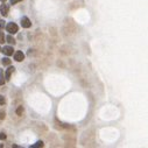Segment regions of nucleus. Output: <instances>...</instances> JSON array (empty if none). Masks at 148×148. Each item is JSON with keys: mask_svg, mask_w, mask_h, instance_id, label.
Masks as SVG:
<instances>
[{"mask_svg": "<svg viewBox=\"0 0 148 148\" xmlns=\"http://www.w3.org/2000/svg\"><path fill=\"white\" fill-rule=\"evenodd\" d=\"M6 31H7L10 34H15V33H18V31H19V27H18L16 23L10 22V23H7V26H6Z\"/></svg>", "mask_w": 148, "mask_h": 148, "instance_id": "1", "label": "nucleus"}, {"mask_svg": "<svg viewBox=\"0 0 148 148\" xmlns=\"http://www.w3.org/2000/svg\"><path fill=\"white\" fill-rule=\"evenodd\" d=\"M21 26L23 28H29L32 26V22H31V20H29L27 16H22L21 18Z\"/></svg>", "mask_w": 148, "mask_h": 148, "instance_id": "2", "label": "nucleus"}, {"mask_svg": "<svg viewBox=\"0 0 148 148\" xmlns=\"http://www.w3.org/2000/svg\"><path fill=\"white\" fill-rule=\"evenodd\" d=\"M14 60L16 62H21L25 60V54L22 51H15L14 53Z\"/></svg>", "mask_w": 148, "mask_h": 148, "instance_id": "3", "label": "nucleus"}, {"mask_svg": "<svg viewBox=\"0 0 148 148\" xmlns=\"http://www.w3.org/2000/svg\"><path fill=\"white\" fill-rule=\"evenodd\" d=\"M8 11H10V7H8V5H6V4H3L1 7H0V13H1L4 16H6V15L8 14Z\"/></svg>", "mask_w": 148, "mask_h": 148, "instance_id": "4", "label": "nucleus"}, {"mask_svg": "<svg viewBox=\"0 0 148 148\" xmlns=\"http://www.w3.org/2000/svg\"><path fill=\"white\" fill-rule=\"evenodd\" d=\"M1 51H3L5 55H7V56H10V55H13V47H10V46H7V47H4V48L1 49Z\"/></svg>", "mask_w": 148, "mask_h": 148, "instance_id": "5", "label": "nucleus"}, {"mask_svg": "<svg viewBox=\"0 0 148 148\" xmlns=\"http://www.w3.org/2000/svg\"><path fill=\"white\" fill-rule=\"evenodd\" d=\"M14 69H15L14 67H10V68L7 69V71H6V74H5V78H6V79H10V78H11V75H12V72L14 71Z\"/></svg>", "mask_w": 148, "mask_h": 148, "instance_id": "6", "label": "nucleus"}, {"mask_svg": "<svg viewBox=\"0 0 148 148\" xmlns=\"http://www.w3.org/2000/svg\"><path fill=\"white\" fill-rule=\"evenodd\" d=\"M5 40H7V42H8V43H10V44H13V46H14V44H15V40H14V39H13V38H12V36H11V35H8V36H7V38H6V36H5Z\"/></svg>", "mask_w": 148, "mask_h": 148, "instance_id": "7", "label": "nucleus"}, {"mask_svg": "<svg viewBox=\"0 0 148 148\" xmlns=\"http://www.w3.org/2000/svg\"><path fill=\"white\" fill-rule=\"evenodd\" d=\"M38 147H43V142L42 141H38V142H35L34 145L31 146V148H38Z\"/></svg>", "mask_w": 148, "mask_h": 148, "instance_id": "8", "label": "nucleus"}, {"mask_svg": "<svg viewBox=\"0 0 148 148\" xmlns=\"http://www.w3.org/2000/svg\"><path fill=\"white\" fill-rule=\"evenodd\" d=\"M3 64L4 65H10L11 64V60H10L8 57H4L3 58Z\"/></svg>", "mask_w": 148, "mask_h": 148, "instance_id": "9", "label": "nucleus"}, {"mask_svg": "<svg viewBox=\"0 0 148 148\" xmlns=\"http://www.w3.org/2000/svg\"><path fill=\"white\" fill-rule=\"evenodd\" d=\"M4 84H5V79L3 76V70L0 69V85H4Z\"/></svg>", "mask_w": 148, "mask_h": 148, "instance_id": "10", "label": "nucleus"}, {"mask_svg": "<svg viewBox=\"0 0 148 148\" xmlns=\"http://www.w3.org/2000/svg\"><path fill=\"white\" fill-rule=\"evenodd\" d=\"M5 117H6V112L4 110H0V120L5 119Z\"/></svg>", "mask_w": 148, "mask_h": 148, "instance_id": "11", "label": "nucleus"}, {"mask_svg": "<svg viewBox=\"0 0 148 148\" xmlns=\"http://www.w3.org/2000/svg\"><path fill=\"white\" fill-rule=\"evenodd\" d=\"M22 112H23V107H22V106H19L18 110H16V114H18V115H21Z\"/></svg>", "mask_w": 148, "mask_h": 148, "instance_id": "12", "label": "nucleus"}, {"mask_svg": "<svg viewBox=\"0 0 148 148\" xmlns=\"http://www.w3.org/2000/svg\"><path fill=\"white\" fill-rule=\"evenodd\" d=\"M5 42V35L3 32H0V43H4Z\"/></svg>", "mask_w": 148, "mask_h": 148, "instance_id": "13", "label": "nucleus"}, {"mask_svg": "<svg viewBox=\"0 0 148 148\" xmlns=\"http://www.w3.org/2000/svg\"><path fill=\"white\" fill-rule=\"evenodd\" d=\"M5 103H6L5 97H4V96H0V105H4Z\"/></svg>", "mask_w": 148, "mask_h": 148, "instance_id": "14", "label": "nucleus"}, {"mask_svg": "<svg viewBox=\"0 0 148 148\" xmlns=\"http://www.w3.org/2000/svg\"><path fill=\"white\" fill-rule=\"evenodd\" d=\"M6 139V134L5 133H0V140H5Z\"/></svg>", "mask_w": 148, "mask_h": 148, "instance_id": "15", "label": "nucleus"}, {"mask_svg": "<svg viewBox=\"0 0 148 148\" xmlns=\"http://www.w3.org/2000/svg\"><path fill=\"white\" fill-rule=\"evenodd\" d=\"M20 1H22V0H11V4H12V5H15V4H18V3H20Z\"/></svg>", "mask_w": 148, "mask_h": 148, "instance_id": "16", "label": "nucleus"}, {"mask_svg": "<svg viewBox=\"0 0 148 148\" xmlns=\"http://www.w3.org/2000/svg\"><path fill=\"white\" fill-rule=\"evenodd\" d=\"M5 27V21L4 20H0V29Z\"/></svg>", "mask_w": 148, "mask_h": 148, "instance_id": "17", "label": "nucleus"}, {"mask_svg": "<svg viewBox=\"0 0 148 148\" xmlns=\"http://www.w3.org/2000/svg\"><path fill=\"white\" fill-rule=\"evenodd\" d=\"M1 1H4V3H5V1H6V0H1Z\"/></svg>", "mask_w": 148, "mask_h": 148, "instance_id": "18", "label": "nucleus"}, {"mask_svg": "<svg viewBox=\"0 0 148 148\" xmlns=\"http://www.w3.org/2000/svg\"><path fill=\"white\" fill-rule=\"evenodd\" d=\"M0 51H1V48H0Z\"/></svg>", "mask_w": 148, "mask_h": 148, "instance_id": "19", "label": "nucleus"}]
</instances>
